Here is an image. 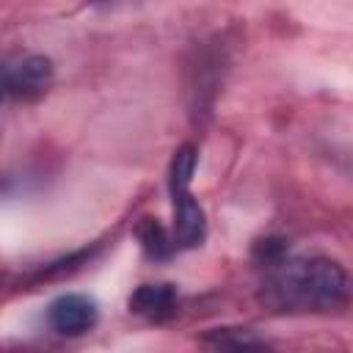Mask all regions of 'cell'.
<instances>
[{
  "instance_id": "cell-1",
  "label": "cell",
  "mask_w": 353,
  "mask_h": 353,
  "mask_svg": "<svg viewBox=\"0 0 353 353\" xmlns=\"http://www.w3.org/2000/svg\"><path fill=\"white\" fill-rule=\"evenodd\" d=\"M350 281L339 262L325 256L287 259V254L268 265V276L259 287V301L273 312L306 314L336 312L347 303Z\"/></svg>"
},
{
  "instance_id": "cell-2",
  "label": "cell",
  "mask_w": 353,
  "mask_h": 353,
  "mask_svg": "<svg viewBox=\"0 0 353 353\" xmlns=\"http://www.w3.org/2000/svg\"><path fill=\"white\" fill-rule=\"evenodd\" d=\"M196 171V149L185 143L176 149L168 171V188H171V201H174V248H193L204 240L207 221L201 204L190 193V179Z\"/></svg>"
},
{
  "instance_id": "cell-3",
  "label": "cell",
  "mask_w": 353,
  "mask_h": 353,
  "mask_svg": "<svg viewBox=\"0 0 353 353\" xmlns=\"http://www.w3.org/2000/svg\"><path fill=\"white\" fill-rule=\"evenodd\" d=\"M47 323L55 334H63V336L85 334L97 325V303L88 295L66 292V295H61L50 303Z\"/></svg>"
},
{
  "instance_id": "cell-4",
  "label": "cell",
  "mask_w": 353,
  "mask_h": 353,
  "mask_svg": "<svg viewBox=\"0 0 353 353\" xmlns=\"http://www.w3.org/2000/svg\"><path fill=\"white\" fill-rule=\"evenodd\" d=\"M50 77H52L50 61L41 55H30V58L19 61L17 66L6 69L0 83H3V91H11L17 97H39L47 91Z\"/></svg>"
},
{
  "instance_id": "cell-5",
  "label": "cell",
  "mask_w": 353,
  "mask_h": 353,
  "mask_svg": "<svg viewBox=\"0 0 353 353\" xmlns=\"http://www.w3.org/2000/svg\"><path fill=\"white\" fill-rule=\"evenodd\" d=\"M130 312L146 320H165L176 312V290L171 284H141L130 295Z\"/></svg>"
},
{
  "instance_id": "cell-6",
  "label": "cell",
  "mask_w": 353,
  "mask_h": 353,
  "mask_svg": "<svg viewBox=\"0 0 353 353\" xmlns=\"http://www.w3.org/2000/svg\"><path fill=\"white\" fill-rule=\"evenodd\" d=\"M138 240H141L143 251L154 259H163L174 251V240L168 237V232L163 229V223L157 218H143L138 223Z\"/></svg>"
},
{
  "instance_id": "cell-7",
  "label": "cell",
  "mask_w": 353,
  "mask_h": 353,
  "mask_svg": "<svg viewBox=\"0 0 353 353\" xmlns=\"http://www.w3.org/2000/svg\"><path fill=\"white\" fill-rule=\"evenodd\" d=\"M204 342L212 347H265L268 345L248 328H215L204 336Z\"/></svg>"
},
{
  "instance_id": "cell-8",
  "label": "cell",
  "mask_w": 353,
  "mask_h": 353,
  "mask_svg": "<svg viewBox=\"0 0 353 353\" xmlns=\"http://www.w3.org/2000/svg\"><path fill=\"white\" fill-rule=\"evenodd\" d=\"M0 97H3V83H0Z\"/></svg>"
}]
</instances>
